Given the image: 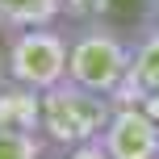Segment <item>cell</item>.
Masks as SVG:
<instances>
[{"mask_svg":"<svg viewBox=\"0 0 159 159\" xmlns=\"http://www.w3.org/2000/svg\"><path fill=\"white\" fill-rule=\"evenodd\" d=\"M113 113L109 96H96L88 88L75 84H59L50 92H42V113H38V134L46 147H59V151H71V147L96 143Z\"/></svg>","mask_w":159,"mask_h":159,"instance_id":"obj_2","label":"cell"},{"mask_svg":"<svg viewBox=\"0 0 159 159\" xmlns=\"http://www.w3.org/2000/svg\"><path fill=\"white\" fill-rule=\"evenodd\" d=\"M130 75V38L117 25L84 21L71 30V50H67V84L88 88L96 96L117 101Z\"/></svg>","mask_w":159,"mask_h":159,"instance_id":"obj_1","label":"cell"},{"mask_svg":"<svg viewBox=\"0 0 159 159\" xmlns=\"http://www.w3.org/2000/svg\"><path fill=\"white\" fill-rule=\"evenodd\" d=\"M63 159H109L101 151V143H84V147H71V151H63Z\"/></svg>","mask_w":159,"mask_h":159,"instance_id":"obj_9","label":"cell"},{"mask_svg":"<svg viewBox=\"0 0 159 159\" xmlns=\"http://www.w3.org/2000/svg\"><path fill=\"white\" fill-rule=\"evenodd\" d=\"M143 17H147V25L159 30V0H143Z\"/></svg>","mask_w":159,"mask_h":159,"instance_id":"obj_10","label":"cell"},{"mask_svg":"<svg viewBox=\"0 0 159 159\" xmlns=\"http://www.w3.org/2000/svg\"><path fill=\"white\" fill-rule=\"evenodd\" d=\"M138 96L159 101V30L155 25H143L130 38V75L117 101H138Z\"/></svg>","mask_w":159,"mask_h":159,"instance_id":"obj_5","label":"cell"},{"mask_svg":"<svg viewBox=\"0 0 159 159\" xmlns=\"http://www.w3.org/2000/svg\"><path fill=\"white\" fill-rule=\"evenodd\" d=\"M96 143L109 159H159V121L138 101H113Z\"/></svg>","mask_w":159,"mask_h":159,"instance_id":"obj_4","label":"cell"},{"mask_svg":"<svg viewBox=\"0 0 159 159\" xmlns=\"http://www.w3.org/2000/svg\"><path fill=\"white\" fill-rule=\"evenodd\" d=\"M0 159H46V143L34 130H0Z\"/></svg>","mask_w":159,"mask_h":159,"instance_id":"obj_8","label":"cell"},{"mask_svg":"<svg viewBox=\"0 0 159 159\" xmlns=\"http://www.w3.org/2000/svg\"><path fill=\"white\" fill-rule=\"evenodd\" d=\"M59 17H63V0H0V30L8 34L59 25Z\"/></svg>","mask_w":159,"mask_h":159,"instance_id":"obj_6","label":"cell"},{"mask_svg":"<svg viewBox=\"0 0 159 159\" xmlns=\"http://www.w3.org/2000/svg\"><path fill=\"white\" fill-rule=\"evenodd\" d=\"M67 50H71V34L63 25H42V30H25L8 38L4 67L8 80L30 92H50V88L67 84Z\"/></svg>","mask_w":159,"mask_h":159,"instance_id":"obj_3","label":"cell"},{"mask_svg":"<svg viewBox=\"0 0 159 159\" xmlns=\"http://www.w3.org/2000/svg\"><path fill=\"white\" fill-rule=\"evenodd\" d=\"M38 113H42V96L30 92L21 84H0V130H34L38 134Z\"/></svg>","mask_w":159,"mask_h":159,"instance_id":"obj_7","label":"cell"}]
</instances>
